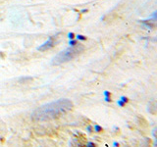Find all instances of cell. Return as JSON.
<instances>
[{
  "instance_id": "6da1fadb",
  "label": "cell",
  "mask_w": 157,
  "mask_h": 147,
  "mask_svg": "<svg viewBox=\"0 0 157 147\" xmlns=\"http://www.w3.org/2000/svg\"><path fill=\"white\" fill-rule=\"evenodd\" d=\"M73 102L69 99H59L40 106L33 111L32 119L34 122H47L56 120L73 109Z\"/></svg>"
},
{
  "instance_id": "7a4b0ae2",
  "label": "cell",
  "mask_w": 157,
  "mask_h": 147,
  "mask_svg": "<svg viewBox=\"0 0 157 147\" xmlns=\"http://www.w3.org/2000/svg\"><path fill=\"white\" fill-rule=\"evenodd\" d=\"M83 50H85V47L77 42L76 44H74V46L65 49L64 51L57 54L52 60V65H61V64L71 61L74 58L78 57Z\"/></svg>"
},
{
  "instance_id": "3957f363",
  "label": "cell",
  "mask_w": 157,
  "mask_h": 147,
  "mask_svg": "<svg viewBox=\"0 0 157 147\" xmlns=\"http://www.w3.org/2000/svg\"><path fill=\"white\" fill-rule=\"evenodd\" d=\"M54 46V39L50 38L47 42H45L44 44H42L41 46H39L37 49L39 51H45V50H48V49H50L51 47Z\"/></svg>"
},
{
  "instance_id": "277c9868",
  "label": "cell",
  "mask_w": 157,
  "mask_h": 147,
  "mask_svg": "<svg viewBox=\"0 0 157 147\" xmlns=\"http://www.w3.org/2000/svg\"><path fill=\"white\" fill-rule=\"evenodd\" d=\"M148 112L151 113L152 115H155L157 113V102L155 100L150 101L148 105Z\"/></svg>"
},
{
  "instance_id": "5b68a950",
  "label": "cell",
  "mask_w": 157,
  "mask_h": 147,
  "mask_svg": "<svg viewBox=\"0 0 157 147\" xmlns=\"http://www.w3.org/2000/svg\"><path fill=\"white\" fill-rule=\"evenodd\" d=\"M121 100L123 101V102H125V103H127L128 101H129V99H128L127 97H125V96H123L122 98H121Z\"/></svg>"
},
{
  "instance_id": "8992f818",
  "label": "cell",
  "mask_w": 157,
  "mask_h": 147,
  "mask_svg": "<svg viewBox=\"0 0 157 147\" xmlns=\"http://www.w3.org/2000/svg\"><path fill=\"white\" fill-rule=\"evenodd\" d=\"M118 104H119L120 106H122V107H123V106H124V105L126 104V103H125V102H123L122 100H120V101H118Z\"/></svg>"
},
{
  "instance_id": "52a82bcc",
  "label": "cell",
  "mask_w": 157,
  "mask_h": 147,
  "mask_svg": "<svg viewBox=\"0 0 157 147\" xmlns=\"http://www.w3.org/2000/svg\"><path fill=\"white\" fill-rule=\"evenodd\" d=\"M95 130H96V131H101L102 130V129L100 126H95Z\"/></svg>"
},
{
  "instance_id": "ba28073f",
  "label": "cell",
  "mask_w": 157,
  "mask_h": 147,
  "mask_svg": "<svg viewBox=\"0 0 157 147\" xmlns=\"http://www.w3.org/2000/svg\"><path fill=\"white\" fill-rule=\"evenodd\" d=\"M154 135H155V136H156V140H157V134H155V132H154Z\"/></svg>"
}]
</instances>
